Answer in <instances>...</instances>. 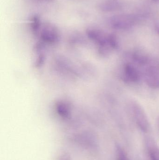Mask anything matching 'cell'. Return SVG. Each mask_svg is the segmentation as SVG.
I'll return each mask as SVG.
<instances>
[{
	"label": "cell",
	"instance_id": "6",
	"mask_svg": "<svg viewBox=\"0 0 159 160\" xmlns=\"http://www.w3.org/2000/svg\"><path fill=\"white\" fill-rule=\"evenodd\" d=\"M121 7L120 0H101L98 5L99 9L104 12L115 11Z\"/></svg>",
	"mask_w": 159,
	"mask_h": 160
},
{
	"label": "cell",
	"instance_id": "13",
	"mask_svg": "<svg viewBox=\"0 0 159 160\" xmlns=\"http://www.w3.org/2000/svg\"><path fill=\"white\" fill-rule=\"evenodd\" d=\"M152 1L155 2H159V0H152Z\"/></svg>",
	"mask_w": 159,
	"mask_h": 160
},
{
	"label": "cell",
	"instance_id": "3",
	"mask_svg": "<svg viewBox=\"0 0 159 160\" xmlns=\"http://www.w3.org/2000/svg\"><path fill=\"white\" fill-rule=\"evenodd\" d=\"M132 111L136 124L141 130L147 132L149 129V122L147 116L143 107L137 102L133 103Z\"/></svg>",
	"mask_w": 159,
	"mask_h": 160
},
{
	"label": "cell",
	"instance_id": "7",
	"mask_svg": "<svg viewBox=\"0 0 159 160\" xmlns=\"http://www.w3.org/2000/svg\"><path fill=\"white\" fill-rule=\"evenodd\" d=\"M146 82L152 88H159V73L155 68L147 69L146 74Z\"/></svg>",
	"mask_w": 159,
	"mask_h": 160
},
{
	"label": "cell",
	"instance_id": "10",
	"mask_svg": "<svg viewBox=\"0 0 159 160\" xmlns=\"http://www.w3.org/2000/svg\"><path fill=\"white\" fill-rule=\"evenodd\" d=\"M31 28L34 33H38L40 31L42 23L39 16L37 15L33 16L30 20Z\"/></svg>",
	"mask_w": 159,
	"mask_h": 160
},
{
	"label": "cell",
	"instance_id": "14",
	"mask_svg": "<svg viewBox=\"0 0 159 160\" xmlns=\"http://www.w3.org/2000/svg\"><path fill=\"white\" fill-rule=\"evenodd\" d=\"M158 123H159V118Z\"/></svg>",
	"mask_w": 159,
	"mask_h": 160
},
{
	"label": "cell",
	"instance_id": "8",
	"mask_svg": "<svg viewBox=\"0 0 159 160\" xmlns=\"http://www.w3.org/2000/svg\"><path fill=\"white\" fill-rule=\"evenodd\" d=\"M147 151L150 160H159V148L151 139L147 141Z\"/></svg>",
	"mask_w": 159,
	"mask_h": 160
},
{
	"label": "cell",
	"instance_id": "1",
	"mask_svg": "<svg viewBox=\"0 0 159 160\" xmlns=\"http://www.w3.org/2000/svg\"><path fill=\"white\" fill-rule=\"evenodd\" d=\"M138 19V17L134 15L121 14L111 17L109 20V23L115 29L126 30L133 27Z\"/></svg>",
	"mask_w": 159,
	"mask_h": 160
},
{
	"label": "cell",
	"instance_id": "9",
	"mask_svg": "<svg viewBox=\"0 0 159 160\" xmlns=\"http://www.w3.org/2000/svg\"><path fill=\"white\" fill-rule=\"evenodd\" d=\"M132 58L136 62L142 65L147 63L149 60L147 53L140 49L136 50L133 52Z\"/></svg>",
	"mask_w": 159,
	"mask_h": 160
},
{
	"label": "cell",
	"instance_id": "11",
	"mask_svg": "<svg viewBox=\"0 0 159 160\" xmlns=\"http://www.w3.org/2000/svg\"><path fill=\"white\" fill-rule=\"evenodd\" d=\"M116 160H129L128 155L122 147L116 146Z\"/></svg>",
	"mask_w": 159,
	"mask_h": 160
},
{
	"label": "cell",
	"instance_id": "5",
	"mask_svg": "<svg viewBox=\"0 0 159 160\" xmlns=\"http://www.w3.org/2000/svg\"><path fill=\"white\" fill-rule=\"evenodd\" d=\"M123 70L124 79L130 82H136L140 79V74L137 69L131 64L125 65Z\"/></svg>",
	"mask_w": 159,
	"mask_h": 160
},
{
	"label": "cell",
	"instance_id": "12",
	"mask_svg": "<svg viewBox=\"0 0 159 160\" xmlns=\"http://www.w3.org/2000/svg\"><path fill=\"white\" fill-rule=\"evenodd\" d=\"M155 29H156V31L158 34H159V23H156L155 25Z\"/></svg>",
	"mask_w": 159,
	"mask_h": 160
},
{
	"label": "cell",
	"instance_id": "4",
	"mask_svg": "<svg viewBox=\"0 0 159 160\" xmlns=\"http://www.w3.org/2000/svg\"><path fill=\"white\" fill-rule=\"evenodd\" d=\"M89 38L97 43L99 47L105 46L109 43V34L96 29H89L87 31Z\"/></svg>",
	"mask_w": 159,
	"mask_h": 160
},
{
	"label": "cell",
	"instance_id": "2",
	"mask_svg": "<svg viewBox=\"0 0 159 160\" xmlns=\"http://www.w3.org/2000/svg\"><path fill=\"white\" fill-rule=\"evenodd\" d=\"M40 38L44 42L55 43L59 39V32L55 25L50 22L42 23L40 28Z\"/></svg>",
	"mask_w": 159,
	"mask_h": 160
}]
</instances>
